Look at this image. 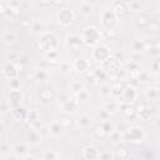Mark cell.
Masks as SVG:
<instances>
[{"label": "cell", "mask_w": 160, "mask_h": 160, "mask_svg": "<svg viewBox=\"0 0 160 160\" xmlns=\"http://www.w3.org/2000/svg\"><path fill=\"white\" fill-rule=\"evenodd\" d=\"M119 20L120 19L115 14V11L111 9V6L102 9L101 12H100V20H99L100 21V26L104 30H106L108 32L109 31H114L118 28Z\"/></svg>", "instance_id": "1"}, {"label": "cell", "mask_w": 160, "mask_h": 160, "mask_svg": "<svg viewBox=\"0 0 160 160\" xmlns=\"http://www.w3.org/2000/svg\"><path fill=\"white\" fill-rule=\"evenodd\" d=\"M80 36H81V40H82L84 45L95 48V46H98L100 44L101 31H100V29H98L94 25H88V26H85L82 29Z\"/></svg>", "instance_id": "2"}, {"label": "cell", "mask_w": 160, "mask_h": 160, "mask_svg": "<svg viewBox=\"0 0 160 160\" xmlns=\"http://www.w3.org/2000/svg\"><path fill=\"white\" fill-rule=\"evenodd\" d=\"M38 46L44 52H49V51L59 50L60 41H59L58 36L54 32H51V31H44L42 34H40V38L38 40Z\"/></svg>", "instance_id": "3"}, {"label": "cell", "mask_w": 160, "mask_h": 160, "mask_svg": "<svg viewBox=\"0 0 160 160\" xmlns=\"http://www.w3.org/2000/svg\"><path fill=\"white\" fill-rule=\"evenodd\" d=\"M122 139L131 142V144H141L145 140V131L141 126L134 125V126H130L125 130Z\"/></svg>", "instance_id": "4"}, {"label": "cell", "mask_w": 160, "mask_h": 160, "mask_svg": "<svg viewBox=\"0 0 160 160\" xmlns=\"http://www.w3.org/2000/svg\"><path fill=\"white\" fill-rule=\"evenodd\" d=\"M91 58L96 62L104 64V62H106L111 58V51H110V49L106 45L99 44L98 46L92 48V50H91Z\"/></svg>", "instance_id": "5"}, {"label": "cell", "mask_w": 160, "mask_h": 160, "mask_svg": "<svg viewBox=\"0 0 160 160\" xmlns=\"http://www.w3.org/2000/svg\"><path fill=\"white\" fill-rule=\"evenodd\" d=\"M74 19H75V14H74V11H72L70 8H68V6L60 8L59 11L56 12V20H58L59 25H61V26H64V28L71 25L72 21H74Z\"/></svg>", "instance_id": "6"}, {"label": "cell", "mask_w": 160, "mask_h": 160, "mask_svg": "<svg viewBox=\"0 0 160 160\" xmlns=\"http://www.w3.org/2000/svg\"><path fill=\"white\" fill-rule=\"evenodd\" d=\"M138 98V91L131 85H124L121 92L119 94V100L122 105H130L132 104Z\"/></svg>", "instance_id": "7"}, {"label": "cell", "mask_w": 160, "mask_h": 160, "mask_svg": "<svg viewBox=\"0 0 160 160\" xmlns=\"http://www.w3.org/2000/svg\"><path fill=\"white\" fill-rule=\"evenodd\" d=\"M19 72H20V69L19 66L12 62V61H6L2 66V75L9 79V80H14V79H18L19 76Z\"/></svg>", "instance_id": "8"}, {"label": "cell", "mask_w": 160, "mask_h": 160, "mask_svg": "<svg viewBox=\"0 0 160 160\" xmlns=\"http://www.w3.org/2000/svg\"><path fill=\"white\" fill-rule=\"evenodd\" d=\"M24 100V94L20 89H10L8 94V102L10 108H16L20 106V102Z\"/></svg>", "instance_id": "9"}, {"label": "cell", "mask_w": 160, "mask_h": 160, "mask_svg": "<svg viewBox=\"0 0 160 160\" xmlns=\"http://www.w3.org/2000/svg\"><path fill=\"white\" fill-rule=\"evenodd\" d=\"M102 69L105 70L106 74H110V75H116L120 72V62L116 58H110L106 62L102 64Z\"/></svg>", "instance_id": "10"}, {"label": "cell", "mask_w": 160, "mask_h": 160, "mask_svg": "<svg viewBox=\"0 0 160 160\" xmlns=\"http://www.w3.org/2000/svg\"><path fill=\"white\" fill-rule=\"evenodd\" d=\"M65 44L71 50H79L82 46L84 42H82L80 35H78V34H69L65 38Z\"/></svg>", "instance_id": "11"}, {"label": "cell", "mask_w": 160, "mask_h": 160, "mask_svg": "<svg viewBox=\"0 0 160 160\" xmlns=\"http://www.w3.org/2000/svg\"><path fill=\"white\" fill-rule=\"evenodd\" d=\"M25 138H26V141H28L30 145H39V144L41 142V140H42L41 135H40L39 131H38V129H35V128H32V126H30V128L26 129V131H25Z\"/></svg>", "instance_id": "12"}, {"label": "cell", "mask_w": 160, "mask_h": 160, "mask_svg": "<svg viewBox=\"0 0 160 160\" xmlns=\"http://www.w3.org/2000/svg\"><path fill=\"white\" fill-rule=\"evenodd\" d=\"M110 6L115 11V14L118 15L119 19L124 18V16H126L129 14V8H128L126 2H124V1H112Z\"/></svg>", "instance_id": "13"}, {"label": "cell", "mask_w": 160, "mask_h": 160, "mask_svg": "<svg viewBox=\"0 0 160 160\" xmlns=\"http://www.w3.org/2000/svg\"><path fill=\"white\" fill-rule=\"evenodd\" d=\"M28 114H29V111L24 106L11 108V110H10V116L15 121H24V120H26L28 119Z\"/></svg>", "instance_id": "14"}, {"label": "cell", "mask_w": 160, "mask_h": 160, "mask_svg": "<svg viewBox=\"0 0 160 160\" xmlns=\"http://www.w3.org/2000/svg\"><path fill=\"white\" fill-rule=\"evenodd\" d=\"M100 150L94 145H88L82 149V158L85 160H99Z\"/></svg>", "instance_id": "15"}, {"label": "cell", "mask_w": 160, "mask_h": 160, "mask_svg": "<svg viewBox=\"0 0 160 160\" xmlns=\"http://www.w3.org/2000/svg\"><path fill=\"white\" fill-rule=\"evenodd\" d=\"M72 69L80 74H84L90 69V62L84 58H78L72 62Z\"/></svg>", "instance_id": "16"}, {"label": "cell", "mask_w": 160, "mask_h": 160, "mask_svg": "<svg viewBox=\"0 0 160 160\" xmlns=\"http://www.w3.org/2000/svg\"><path fill=\"white\" fill-rule=\"evenodd\" d=\"M79 105H80V102H79L76 99H68V100H65L64 104H62L64 114H69V115H71V114L78 109Z\"/></svg>", "instance_id": "17"}, {"label": "cell", "mask_w": 160, "mask_h": 160, "mask_svg": "<svg viewBox=\"0 0 160 160\" xmlns=\"http://www.w3.org/2000/svg\"><path fill=\"white\" fill-rule=\"evenodd\" d=\"M120 110H121V114L125 119L130 120V119H135L138 116V111L134 106L131 105H121L120 106Z\"/></svg>", "instance_id": "18"}, {"label": "cell", "mask_w": 160, "mask_h": 160, "mask_svg": "<svg viewBox=\"0 0 160 160\" xmlns=\"http://www.w3.org/2000/svg\"><path fill=\"white\" fill-rule=\"evenodd\" d=\"M39 96L42 102H49L55 98V91L51 88H44L39 91Z\"/></svg>", "instance_id": "19"}, {"label": "cell", "mask_w": 160, "mask_h": 160, "mask_svg": "<svg viewBox=\"0 0 160 160\" xmlns=\"http://www.w3.org/2000/svg\"><path fill=\"white\" fill-rule=\"evenodd\" d=\"M75 122H76V125H78L79 128H81V129H88V128L91 125L92 119H91L90 115H88V114H82V115H80V116L75 120Z\"/></svg>", "instance_id": "20"}, {"label": "cell", "mask_w": 160, "mask_h": 160, "mask_svg": "<svg viewBox=\"0 0 160 160\" xmlns=\"http://www.w3.org/2000/svg\"><path fill=\"white\" fill-rule=\"evenodd\" d=\"M150 18L148 16V15H145V14H139L136 18H135V20H134V22H135V25L138 26V28H140V29H146L148 26H149V24H150Z\"/></svg>", "instance_id": "21"}, {"label": "cell", "mask_w": 160, "mask_h": 160, "mask_svg": "<svg viewBox=\"0 0 160 160\" xmlns=\"http://www.w3.org/2000/svg\"><path fill=\"white\" fill-rule=\"evenodd\" d=\"M131 50H132V52L134 54H136V55H139L142 50H145V41L142 40V39H134L132 41H131Z\"/></svg>", "instance_id": "22"}, {"label": "cell", "mask_w": 160, "mask_h": 160, "mask_svg": "<svg viewBox=\"0 0 160 160\" xmlns=\"http://www.w3.org/2000/svg\"><path fill=\"white\" fill-rule=\"evenodd\" d=\"M1 40L5 45H12L16 41V34L14 31H5L1 35Z\"/></svg>", "instance_id": "23"}, {"label": "cell", "mask_w": 160, "mask_h": 160, "mask_svg": "<svg viewBox=\"0 0 160 160\" xmlns=\"http://www.w3.org/2000/svg\"><path fill=\"white\" fill-rule=\"evenodd\" d=\"M58 121L60 122V125H61L64 129H68V128H70V126L74 124V120H72L71 115H69V114H62V115H60V118H59Z\"/></svg>", "instance_id": "24"}, {"label": "cell", "mask_w": 160, "mask_h": 160, "mask_svg": "<svg viewBox=\"0 0 160 160\" xmlns=\"http://www.w3.org/2000/svg\"><path fill=\"white\" fill-rule=\"evenodd\" d=\"M49 130H50V134H51L52 136H60L61 132H62V130H64V128L60 125L59 121H52V122L49 125Z\"/></svg>", "instance_id": "25"}, {"label": "cell", "mask_w": 160, "mask_h": 160, "mask_svg": "<svg viewBox=\"0 0 160 160\" xmlns=\"http://www.w3.org/2000/svg\"><path fill=\"white\" fill-rule=\"evenodd\" d=\"M100 124H101V126H102V129H104V131H105L106 136H110L112 132H115V131H116V129H115V125H114V124H112L110 120H105V121H101Z\"/></svg>", "instance_id": "26"}, {"label": "cell", "mask_w": 160, "mask_h": 160, "mask_svg": "<svg viewBox=\"0 0 160 160\" xmlns=\"http://www.w3.org/2000/svg\"><path fill=\"white\" fill-rule=\"evenodd\" d=\"M12 152L15 155H28V145L24 144V142H20V144H16L12 146Z\"/></svg>", "instance_id": "27"}, {"label": "cell", "mask_w": 160, "mask_h": 160, "mask_svg": "<svg viewBox=\"0 0 160 160\" xmlns=\"http://www.w3.org/2000/svg\"><path fill=\"white\" fill-rule=\"evenodd\" d=\"M94 10V5L89 1H82L80 4V11L84 14V15H90Z\"/></svg>", "instance_id": "28"}, {"label": "cell", "mask_w": 160, "mask_h": 160, "mask_svg": "<svg viewBox=\"0 0 160 160\" xmlns=\"http://www.w3.org/2000/svg\"><path fill=\"white\" fill-rule=\"evenodd\" d=\"M45 58H46V60H49L51 62H59L60 61V51L54 50V51L45 52Z\"/></svg>", "instance_id": "29"}, {"label": "cell", "mask_w": 160, "mask_h": 160, "mask_svg": "<svg viewBox=\"0 0 160 160\" xmlns=\"http://www.w3.org/2000/svg\"><path fill=\"white\" fill-rule=\"evenodd\" d=\"M29 30L31 32H39V34H42L45 30H44V26L40 21H32L30 25H29Z\"/></svg>", "instance_id": "30"}, {"label": "cell", "mask_w": 160, "mask_h": 160, "mask_svg": "<svg viewBox=\"0 0 160 160\" xmlns=\"http://www.w3.org/2000/svg\"><path fill=\"white\" fill-rule=\"evenodd\" d=\"M34 78H35L36 80H39V81H45V80H48L49 74H48V71L44 70V69H38V70H35V72H34Z\"/></svg>", "instance_id": "31"}, {"label": "cell", "mask_w": 160, "mask_h": 160, "mask_svg": "<svg viewBox=\"0 0 160 160\" xmlns=\"http://www.w3.org/2000/svg\"><path fill=\"white\" fill-rule=\"evenodd\" d=\"M75 99H76L79 102H86V101H89V99H90V94L84 89V90L79 91L78 94H75Z\"/></svg>", "instance_id": "32"}, {"label": "cell", "mask_w": 160, "mask_h": 160, "mask_svg": "<svg viewBox=\"0 0 160 160\" xmlns=\"http://www.w3.org/2000/svg\"><path fill=\"white\" fill-rule=\"evenodd\" d=\"M104 110H105L109 115H112V114H115V112L119 110V108H118V105H116L115 102L108 101V102H105V105H104Z\"/></svg>", "instance_id": "33"}, {"label": "cell", "mask_w": 160, "mask_h": 160, "mask_svg": "<svg viewBox=\"0 0 160 160\" xmlns=\"http://www.w3.org/2000/svg\"><path fill=\"white\" fill-rule=\"evenodd\" d=\"M146 98L148 99H150V100H154V99H156L159 95H160V91L155 88V86H150V88H148L146 89Z\"/></svg>", "instance_id": "34"}, {"label": "cell", "mask_w": 160, "mask_h": 160, "mask_svg": "<svg viewBox=\"0 0 160 160\" xmlns=\"http://www.w3.org/2000/svg\"><path fill=\"white\" fill-rule=\"evenodd\" d=\"M146 29L149 31H151V32H160V21L155 20V19H151L150 24H149V26Z\"/></svg>", "instance_id": "35"}, {"label": "cell", "mask_w": 160, "mask_h": 160, "mask_svg": "<svg viewBox=\"0 0 160 160\" xmlns=\"http://www.w3.org/2000/svg\"><path fill=\"white\" fill-rule=\"evenodd\" d=\"M115 154H116V156H118L120 160H125V159H128V158L130 156V152H129V150H128L126 148H119Z\"/></svg>", "instance_id": "36"}, {"label": "cell", "mask_w": 160, "mask_h": 160, "mask_svg": "<svg viewBox=\"0 0 160 160\" xmlns=\"http://www.w3.org/2000/svg\"><path fill=\"white\" fill-rule=\"evenodd\" d=\"M128 8H129V11L132 10V11H140L141 8H142V4L140 1H129L126 2Z\"/></svg>", "instance_id": "37"}, {"label": "cell", "mask_w": 160, "mask_h": 160, "mask_svg": "<svg viewBox=\"0 0 160 160\" xmlns=\"http://www.w3.org/2000/svg\"><path fill=\"white\" fill-rule=\"evenodd\" d=\"M92 74H94V76H95V79L96 80H102L108 74L105 72V70L102 69V66L101 68H96L94 71H92Z\"/></svg>", "instance_id": "38"}, {"label": "cell", "mask_w": 160, "mask_h": 160, "mask_svg": "<svg viewBox=\"0 0 160 160\" xmlns=\"http://www.w3.org/2000/svg\"><path fill=\"white\" fill-rule=\"evenodd\" d=\"M111 92H112V86H110V85H108V84H104V85L100 86V94H101L102 96L108 98V96H110Z\"/></svg>", "instance_id": "39"}, {"label": "cell", "mask_w": 160, "mask_h": 160, "mask_svg": "<svg viewBox=\"0 0 160 160\" xmlns=\"http://www.w3.org/2000/svg\"><path fill=\"white\" fill-rule=\"evenodd\" d=\"M42 160H58V154L54 150H46L44 152V159Z\"/></svg>", "instance_id": "40"}, {"label": "cell", "mask_w": 160, "mask_h": 160, "mask_svg": "<svg viewBox=\"0 0 160 160\" xmlns=\"http://www.w3.org/2000/svg\"><path fill=\"white\" fill-rule=\"evenodd\" d=\"M70 88H71V90H72L75 94H78L79 91L84 90V88H82V84H80V81H76V80H74V81L71 82Z\"/></svg>", "instance_id": "41"}, {"label": "cell", "mask_w": 160, "mask_h": 160, "mask_svg": "<svg viewBox=\"0 0 160 160\" xmlns=\"http://www.w3.org/2000/svg\"><path fill=\"white\" fill-rule=\"evenodd\" d=\"M38 131H39V134L41 135V138H48V136L51 135V134H50V130H49V126H46V125H41V126L38 129Z\"/></svg>", "instance_id": "42"}, {"label": "cell", "mask_w": 160, "mask_h": 160, "mask_svg": "<svg viewBox=\"0 0 160 160\" xmlns=\"http://www.w3.org/2000/svg\"><path fill=\"white\" fill-rule=\"evenodd\" d=\"M99 160H114V155L110 151H100Z\"/></svg>", "instance_id": "43"}, {"label": "cell", "mask_w": 160, "mask_h": 160, "mask_svg": "<svg viewBox=\"0 0 160 160\" xmlns=\"http://www.w3.org/2000/svg\"><path fill=\"white\" fill-rule=\"evenodd\" d=\"M150 115H151V112H150L149 108H145L144 110H141L140 112H138V116H139V118H141L142 120H148V119L150 118Z\"/></svg>", "instance_id": "44"}, {"label": "cell", "mask_w": 160, "mask_h": 160, "mask_svg": "<svg viewBox=\"0 0 160 160\" xmlns=\"http://www.w3.org/2000/svg\"><path fill=\"white\" fill-rule=\"evenodd\" d=\"M0 148H1V155H2V158L5 156V154H6V152L12 151V146L8 145V144H6V142H4V141L1 142V146H0Z\"/></svg>", "instance_id": "45"}, {"label": "cell", "mask_w": 160, "mask_h": 160, "mask_svg": "<svg viewBox=\"0 0 160 160\" xmlns=\"http://www.w3.org/2000/svg\"><path fill=\"white\" fill-rule=\"evenodd\" d=\"M94 132H95V135H96L98 138H104V136H106V134H105V131H104V129H102L101 124H99V125L95 128Z\"/></svg>", "instance_id": "46"}, {"label": "cell", "mask_w": 160, "mask_h": 160, "mask_svg": "<svg viewBox=\"0 0 160 160\" xmlns=\"http://www.w3.org/2000/svg\"><path fill=\"white\" fill-rule=\"evenodd\" d=\"M139 80L146 82V81L150 80V76H149V74H148L146 71H140V72H139Z\"/></svg>", "instance_id": "47"}, {"label": "cell", "mask_w": 160, "mask_h": 160, "mask_svg": "<svg viewBox=\"0 0 160 160\" xmlns=\"http://www.w3.org/2000/svg\"><path fill=\"white\" fill-rule=\"evenodd\" d=\"M121 135H120V132L119 131H115V132H112L111 135H110V139L112 140V142H118V141H121Z\"/></svg>", "instance_id": "48"}, {"label": "cell", "mask_w": 160, "mask_h": 160, "mask_svg": "<svg viewBox=\"0 0 160 160\" xmlns=\"http://www.w3.org/2000/svg\"><path fill=\"white\" fill-rule=\"evenodd\" d=\"M19 54L18 52H15V51H12V50H10L9 52H8V60H16V59H19Z\"/></svg>", "instance_id": "49"}, {"label": "cell", "mask_w": 160, "mask_h": 160, "mask_svg": "<svg viewBox=\"0 0 160 160\" xmlns=\"http://www.w3.org/2000/svg\"><path fill=\"white\" fill-rule=\"evenodd\" d=\"M10 88H11V89H20V82H19V79L10 80Z\"/></svg>", "instance_id": "50"}, {"label": "cell", "mask_w": 160, "mask_h": 160, "mask_svg": "<svg viewBox=\"0 0 160 160\" xmlns=\"http://www.w3.org/2000/svg\"><path fill=\"white\" fill-rule=\"evenodd\" d=\"M60 69L62 71H69L70 70V64H68V62H60Z\"/></svg>", "instance_id": "51"}, {"label": "cell", "mask_w": 160, "mask_h": 160, "mask_svg": "<svg viewBox=\"0 0 160 160\" xmlns=\"http://www.w3.org/2000/svg\"><path fill=\"white\" fill-rule=\"evenodd\" d=\"M4 160H18V155H6L4 156Z\"/></svg>", "instance_id": "52"}, {"label": "cell", "mask_w": 160, "mask_h": 160, "mask_svg": "<svg viewBox=\"0 0 160 160\" xmlns=\"http://www.w3.org/2000/svg\"><path fill=\"white\" fill-rule=\"evenodd\" d=\"M22 160H36V159H35V156H32V155H29V154H28V155H25V156H24V159H22Z\"/></svg>", "instance_id": "53"}, {"label": "cell", "mask_w": 160, "mask_h": 160, "mask_svg": "<svg viewBox=\"0 0 160 160\" xmlns=\"http://www.w3.org/2000/svg\"><path fill=\"white\" fill-rule=\"evenodd\" d=\"M39 4H40V5H51L52 2H51V1H46V2H45V1H41V2H39Z\"/></svg>", "instance_id": "54"}, {"label": "cell", "mask_w": 160, "mask_h": 160, "mask_svg": "<svg viewBox=\"0 0 160 160\" xmlns=\"http://www.w3.org/2000/svg\"><path fill=\"white\" fill-rule=\"evenodd\" d=\"M155 49H156V50H159V51H160V41H159V42H158V44H156V45H155Z\"/></svg>", "instance_id": "55"}, {"label": "cell", "mask_w": 160, "mask_h": 160, "mask_svg": "<svg viewBox=\"0 0 160 160\" xmlns=\"http://www.w3.org/2000/svg\"><path fill=\"white\" fill-rule=\"evenodd\" d=\"M159 12H160V5H159Z\"/></svg>", "instance_id": "56"}, {"label": "cell", "mask_w": 160, "mask_h": 160, "mask_svg": "<svg viewBox=\"0 0 160 160\" xmlns=\"http://www.w3.org/2000/svg\"><path fill=\"white\" fill-rule=\"evenodd\" d=\"M159 116H160V110H159Z\"/></svg>", "instance_id": "57"}]
</instances>
